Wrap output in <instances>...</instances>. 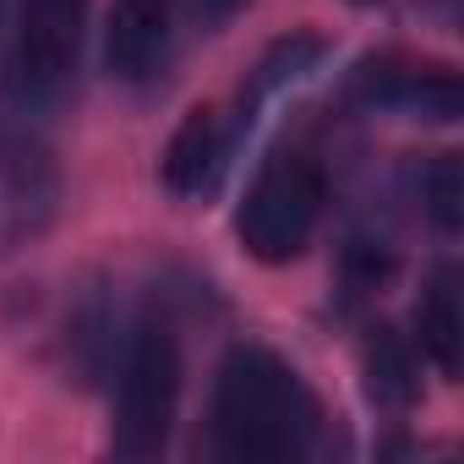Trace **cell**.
<instances>
[{
    "label": "cell",
    "instance_id": "1",
    "mask_svg": "<svg viewBox=\"0 0 464 464\" xmlns=\"http://www.w3.org/2000/svg\"><path fill=\"white\" fill-rule=\"evenodd\" d=\"M317 399L301 372L268 344H236L213 377L208 431L218 459L236 464H290L317 437Z\"/></svg>",
    "mask_w": 464,
    "mask_h": 464
},
{
    "label": "cell",
    "instance_id": "2",
    "mask_svg": "<svg viewBox=\"0 0 464 464\" xmlns=\"http://www.w3.org/2000/svg\"><path fill=\"white\" fill-rule=\"evenodd\" d=\"M323 202H328V180L312 153L263 159V169L252 175V186L236 208V236H241L246 257H257L268 268L295 263L317 236Z\"/></svg>",
    "mask_w": 464,
    "mask_h": 464
},
{
    "label": "cell",
    "instance_id": "3",
    "mask_svg": "<svg viewBox=\"0 0 464 464\" xmlns=\"http://www.w3.org/2000/svg\"><path fill=\"white\" fill-rule=\"evenodd\" d=\"M180 410V350L164 323H142L121 355L115 388V453L121 459H159Z\"/></svg>",
    "mask_w": 464,
    "mask_h": 464
},
{
    "label": "cell",
    "instance_id": "4",
    "mask_svg": "<svg viewBox=\"0 0 464 464\" xmlns=\"http://www.w3.org/2000/svg\"><path fill=\"white\" fill-rule=\"evenodd\" d=\"M350 104L372 115H404V121H431L453 126L464 115V82L453 66L431 61H404V55H377L350 72Z\"/></svg>",
    "mask_w": 464,
    "mask_h": 464
},
{
    "label": "cell",
    "instance_id": "5",
    "mask_svg": "<svg viewBox=\"0 0 464 464\" xmlns=\"http://www.w3.org/2000/svg\"><path fill=\"white\" fill-rule=\"evenodd\" d=\"M82 17L88 0H23L17 23V61H12V88L28 99H55L82 55Z\"/></svg>",
    "mask_w": 464,
    "mask_h": 464
},
{
    "label": "cell",
    "instance_id": "6",
    "mask_svg": "<svg viewBox=\"0 0 464 464\" xmlns=\"http://www.w3.org/2000/svg\"><path fill=\"white\" fill-rule=\"evenodd\" d=\"M175 0H115L104 23V66L115 82H148L169 55Z\"/></svg>",
    "mask_w": 464,
    "mask_h": 464
},
{
    "label": "cell",
    "instance_id": "7",
    "mask_svg": "<svg viewBox=\"0 0 464 464\" xmlns=\"http://www.w3.org/2000/svg\"><path fill=\"white\" fill-rule=\"evenodd\" d=\"M224 153H229V142H224L218 115H213L208 104L186 110L180 126H175L169 142H164V164H159V169H164V186H169L175 197H208V191L218 186Z\"/></svg>",
    "mask_w": 464,
    "mask_h": 464
},
{
    "label": "cell",
    "instance_id": "8",
    "mask_svg": "<svg viewBox=\"0 0 464 464\" xmlns=\"http://www.w3.org/2000/svg\"><path fill=\"white\" fill-rule=\"evenodd\" d=\"M0 197L17 213V229L50 224L61 202V169L34 137H0Z\"/></svg>",
    "mask_w": 464,
    "mask_h": 464
},
{
    "label": "cell",
    "instance_id": "9",
    "mask_svg": "<svg viewBox=\"0 0 464 464\" xmlns=\"http://www.w3.org/2000/svg\"><path fill=\"white\" fill-rule=\"evenodd\" d=\"M415 334H420V350L431 355V366L442 377H459L464 372V306H459V279L453 268H437L420 306H415Z\"/></svg>",
    "mask_w": 464,
    "mask_h": 464
},
{
    "label": "cell",
    "instance_id": "10",
    "mask_svg": "<svg viewBox=\"0 0 464 464\" xmlns=\"http://www.w3.org/2000/svg\"><path fill=\"white\" fill-rule=\"evenodd\" d=\"M361 372H366V399H372L377 410L404 415V410L420 399L415 350H410L388 323H377V328L366 334V344H361Z\"/></svg>",
    "mask_w": 464,
    "mask_h": 464
},
{
    "label": "cell",
    "instance_id": "11",
    "mask_svg": "<svg viewBox=\"0 0 464 464\" xmlns=\"http://www.w3.org/2000/svg\"><path fill=\"white\" fill-rule=\"evenodd\" d=\"M323 55H328V44H323L317 34H290V39H279V44H274V50L257 61L246 104H263V99L285 93L290 82H301L306 72H317V61H323Z\"/></svg>",
    "mask_w": 464,
    "mask_h": 464
},
{
    "label": "cell",
    "instance_id": "12",
    "mask_svg": "<svg viewBox=\"0 0 464 464\" xmlns=\"http://www.w3.org/2000/svg\"><path fill=\"white\" fill-rule=\"evenodd\" d=\"M420 202H426V218L442 229V236H459V218H464V169H459V153H437L426 164Z\"/></svg>",
    "mask_w": 464,
    "mask_h": 464
},
{
    "label": "cell",
    "instance_id": "13",
    "mask_svg": "<svg viewBox=\"0 0 464 464\" xmlns=\"http://www.w3.org/2000/svg\"><path fill=\"white\" fill-rule=\"evenodd\" d=\"M241 6H246V0H191V12L202 23H224V17H236Z\"/></svg>",
    "mask_w": 464,
    "mask_h": 464
},
{
    "label": "cell",
    "instance_id": "14",
    "mask_svg": "<svg viewBox=\"0 0 464 464\" xmlns=\"http://www.w3.org/2000/svg\"><path fill=\"white\" fill-rule=\"evenodd\" d=\"M350 6H377V0H350Z\"/></svg>",
    "mask_w": 464,
    "mask_h": 464
}]
</instances>
